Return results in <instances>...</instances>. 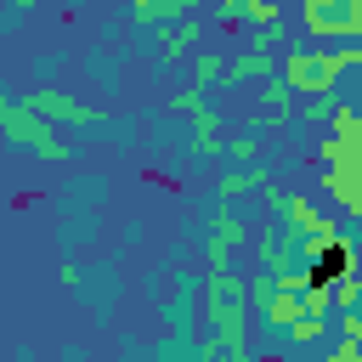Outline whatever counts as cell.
<instances>
[{"mask_svg":"<svg viewBox=\"0 0 362 362\" xmlns=\"http://www.w3.org/2000/svg\"><path fill=\"white\" fill-rule=\"evenodd\" d=\"M277 79L294 96H339V74L328 62V45H294V51H283Z\"/></svg>","mask_w":362,"mask_h":362,"instance_id":"6da1fadb","label":"cell"},{"mask_svg":"<svg viewBox=\"0 0 362 362\" xmlns=\"http://www.w3.org/2000/svg\"><path fill=\"white\" fill-rule=\"evenodd\" d=\"M300 23L305 34L322 45V40H356L362 34V6L356 0H305L300 6Z\"/></svg>","mask_w":362,"mask_h":362,"instance_id":"7a4b0ae2","label":"cell"},{"mask_svg":"<svg viewBox=\"0 0 362 362\" xmlns=\"http://www.w3.org/2000/svg\"><path fill=\"white\" fill-rule=\"evenodd\" d=\"M170 107L192 119V147H187V158H192V164H215L226 136H221V113L209 107V96H198V90H181Z\"/></svg>","mask_w":362,"mask_h":362,"instance_id":"3957f363","label":"cell"},{"mask_svg":"<svg viewBox=\"0 0 362 362\" xmlns=\"http://www.w3.org/2000/svg\"><path fill=\"white\" fill-rule=\"evenodd\" d=\"M249 221L238 215V209H226V204H215L209 209V243H204V260H209V272H232V260L249 249Z\"/></svg>","mask_w":362,"mask_h":362,"instance_id":"277c9868","label":"cell"},{"mask_svg":"<svg viewBox=\"0 0 362 362\" xmlns=\"http://www.w3.org/2000/svg\"><path fill=\"white\" fill-rule=\"evenodd\" d=\"M249 305V272H204V288H198V311L215 322L226 311H243Z\"/></svg>","mask_w":362,"mask_h":362,"instance_id":"5b68a950","label":"cell"},{"mask_svg":"<svg viewBox=\"0 0 362 362\" xmlns=\"http://www.w3.org/2000/svg\"><path fill=\"white\" fill-rule=\"evenodd\" d=\"M23 107H28L34 119H45L51 130H57V124H96V113H90L85 102L62 96V90H28V96H23Z\"/></svg>","mask_w":362,"mask_h":362,"instance_id":"8992f818","label":"cell"},{"mask_svg":"<svg viewBox=\"0 0 362 362\" xmlns=\"http://www.w3.org/2000/svg\"><path fill=\"white\" fill-rule=\"evenodd\" d=\"M0 130H6V141H11V147H28V153H40V147L57 136V130H51L45 119H34L23 102H0Z\"/></svg>","mask_w":362,"mask_h":362,"instance_id":"52a82bcc","label":"cell"},{"mask_svg":"<svg viewBox=\"0 0 362 362\" xmlns=\"http://www.w3.org/2000/svg\"><path fill=\"white\" fill-rule=\"evenodd\" d=\"M317 187L334 198L339 221H356V215H362V170H322Z\"/></svg>","mask_w":362,"mask_h":362,"instance_id":"ba28073f","label":"cell"},{"mask_svg":"<svg viewBox=\"0 0 362 362\" xmlns=\"http://www.w3.org/2000/svg\"><path fill=\"white\" fill-rule=\"evenodd\" d=\"M198 6L192 0H136L130 6V23L136 28H170V23H192Z\"/></svg>","mask_w":362,"mask_h":362,"instance_id":"9c48e42d","label":"cell"},{"mask_svg":"<svg viewBox=\"0 0 362 362\" xmlns=\"http://www.w3.org/2000/svg\"><path fill=\"white\" fill-rule=\"evenodd\" d=\"M317 164H322V170H362V136H334V130H322V136H317Z\"/></svg>","mask_w":362,"mask_h":362,"instance_id":"30bf717a","label":"cell"},{"mask_svg":"<svg viewBox=\"0 0 362 362\" xmlns=\"http://www.w3.org/2000/svg\"><path fill=\"white\" fill-rule=\"evenodd\" d=\"M153 45H158V57H164V62H187V57H192V45H204V28H198V17H192V23H170V28H158V34H153Z\"/></svg>","mask_w":362,"mask_h":362,"instance_id":"8fae6325","label":"cell"},{"mask_svg":"<svg viewBox=\"0 0 362 362\" xmlns=\"http://www.w3.org/2000/svg\"><path fill=\"white\" fill-rule=\"evenodd\" d=\"M243 79H277V57H266V51H238L232 62H226V74H221V90L226 85H243Z\"/></svg>","mask_w":362,"mask_h":362,"instance_id":"7c38bea8","label":"cell"},{"mask_svg":"<svg viewBox=\"0 0 362 362\" xmlns=\"http://www.w3.org/2000/svg\"><path fill=\"white\" fill-rule=\"evenodd\" d=\"M294 107H300V96H294L283 79H266V85H260V119H266V130H283V124L294 119Z\"/></svg>","mask_w":362,"mask_h":362,"instance_id":"4fadbf2b","label":"cell"},{"mask_svg":"<svg viewBox=\"0 0 362 362\" xmlns=\"http://www.w3.org/2000/svg\"><path fill=\"white\" fill-rule=\"evenodd\" d=\"M221 153H226V170H255L266 158V130H238L232 141H221Z\"/></svg>","mask_w":362,"mask_h":362,"instance_id":"5bb4252c","label":"cell"},{"mask_svg":"<svg viewBox=\"0 0 362 362\" xmlns=\"http://www.w3.org/2000/svg\"><path fill=\"white\" fill-rule=\"evenodd\" d=\"M260 181H272V170H266V164H255V170H221L215 192H221V204H238V198H249Z\"/></svg>","mask_w":362,"mask_h":362,"instance_id":"9a60e30c","label":"cell"},{"mask_svg":"<svg viewBox=\"0 0 362 362\" xmlns=\"http://www.w3.org/2000/svg\"><path fill=\"white\" fill-rule=\"evenodd\" d=\"M221 74H226V57H221V51H192V85H187V90L204 96V90L221 85Z\"/></svg>","mask_w":362,"mask_h":362,"instance_id":"2e32d148","label":"cell"},{"mask_svg":"<svg viewBox=\"0 0 362 362\" xmlns=\"http://www.w3.org/2000/svg\"><path fill=\"white\" fill-rule=\"evenodd\" d=\"M209 328H215V345H249V328H255V317H249V305H243V311H226V317H215Z\"/></svg>","mask_w":362,"mask_h":362,"instance_id":"e0dca14e","label":"cell"},{"mask_svg":"<svg viewBox=\"0 0 362 362\" xmlns=\"http://www.w3.org/2000/svg\"><path fill=\"white\" fill-rule=\"evenodd\" d=\"M238 23H249V34L255 28H277L283 23V6L277 0H238Z\"/></svg>","mask_w":362,"mask_h":362,"instance_id":"ac0fdd59","label":"cell"},{"mask_svg":"<svg viewBox=\"0 0 362 362\" xmlns=\"http://www.w3.org/2000/svg\"><path fill=\"white\" fill-rule=\"evenodd\" d=\"M277 45H288V23H277V28H255V34H243V51H266V57H277Z\"/></svg>","mask_w":362,"mask_h":362,"instance_id":"d6986e66","label":"cell"},{"mask_svg":"<svg viewBox=\"0 0 362 362\" xmlns=\"http://www.w3.org/2000/svg\"><path fill=\"white\" fill-rule=\"evenodd\" d=\"M334 107H339V96H305L294 113H300V119H305V124L322 136V124H328V113H334Z\"/></svg>","mask_w":362,"mask_h":362,"instance_id":"ffe728a7","label":"cell"},{"mask_svg":"<svg viewBox=\"0 0 362 362\" xmlns=\"http://www.w3.org/2000/svg\"><path fill=\"white\" fill-rule=\"evenodd\" d=\"M283 334H288V345H322V339H328V322H317V317H300V322H288Z\"/></svg>","mask_w":362,"mask_h":362,"instance_id":"44dd1931","label":"cell"},{"mask_svg":"<svg viewBox=\"0 0 362 362\" xmlns=\"http://www.w3.org/2000/svg\"><path fill=\"white\" fill-rule=\"evenodd\" d=\"M322 130H334V136H362V113L351 107V102H339L334 113H328V124Z\"/></svg>","mask_w":362,"mask_h":362,"instance_id":"7402d4cb","label":"cell"},{"mask_svg":"<svg viewBox=\"0 0 362 362\" xmlns=\"http://www.w3.org/2000/svg\"><path fill=\"white\" fill-rule=\"evenodd\" d=\"M328 62H334V74L345 79V74L362 68V45H328Z\"/></svg>","mask_w":362,"mask_h":362,"instance_id":"603a6c76","label":"cell"},{"mask_svg":"<svg viewBox=\"0 0 362 362\" xmlns=\"http://www.w3.org/2000/svg\"><path fill=\"white\" fill-rule=\"evenodd\" d=\"M40 158H45V164H74V141H68V136L57 130V136H51V141L40 147Z\"/></svg>","mask_w":362,"mask_h":362,"instance_id":"cb8c5ba5","label":"cell"},{"mask_svg":"<svg viewBox=\"0 0 362 362\" xmlns=\"http://www.w3.org/2000/svg\"><path fill=\"white\" fill-rule=\"evenodd\" d=\"M334 334L339 339H362V317L356 311H334Z\"/></svg>","mask_w":362,"mask_h":362,"instance_id":"d4e9b609","label":"cell"},{"mask_svg":"<svg viewBox=\"0 0 362 362\" xmlns=\"http://www.w3.org/2000/svg\"><path fill=\"white\" fill-rule=\"evenodd\" d=\"M322 362H362V339H339V345H334Z\"/></svg>","mask_w":362,"mask_h":362,"instance_id":"484cf974","label":"cell"},{"mask_svg":"<svg viewBox=\"0 0 362 362\" xmlns=\"http://www.w3.org/2000/svg\"><path fill=\"white\" fill-rule=\"evenodd\" d=\"M215 23L232 34V28H238V0H221V6H215Z\"/></svg>","mask_w":362,"mask_h":362,"instance_id":"4316f807","label":"cell"},{"mask_svg":"<svg viewBox=\"0 0 362 362\" xmlns=\"http://www.w3.org/2000/svg\"><path fill=\"white\" fill-rule=\"evenodd\" d=\"M283 198H288V187H277V181H272V187H266V221H277V209H283Z\"/></svg>","mask_w":362,"mask_h":362,"instance_id":"83f0119b","label":"cell"},{"mask_svg":"<svg viewBox=\"0 0 362 362\" xmlns=\"http://www.w3.org/2000/svg\"><path fill=\"white\" fill-rule=\"evenodd\" d=\"M0 102H6V96H0Z\"/></svg>","mask_w":362,"mask_h":362,"instance_id":"f1b7e54d","label":"cell"}]
</instances>
